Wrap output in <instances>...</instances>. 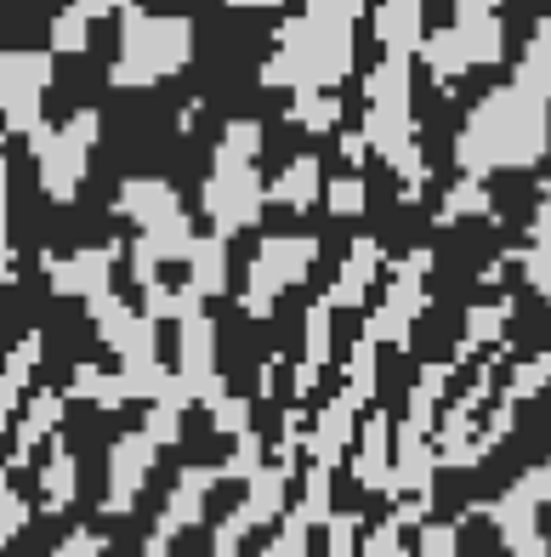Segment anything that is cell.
<instances>
[{
  "label": "cell",
  "instance_id": "obj_1",
  "mask_svg": "<svg viewBox=\"0 0 551 557\" xmlns=\"http://www.w3.org/2000/svg\"><path fill=\"white\" fill-rule=\"evenodd\" d=\"M546 148H551V103L535 86L506 81L472 103L461 137H455V165L466 176L529 171L546 160Z\"/></svg>",
  "mask_w": 551,
  "mask_h": 557
},
{
  "label": "cell",
  "instance_id": "obj_2",
  "mask_svg": "<svg viewBox=\"0 0 551 557\" xmlns=\"http://www.w3.org/2000/svg\"><path fill=\"white\" fill-rule=\"evenodd\" d=\"M415 58H398V52H381L364 74V143L375 160H387L404 183V199H421L433 183L427 171V154L415 143Z\"/></svg>",
  "mask_w": 551,
  "mask_h": 557
},
{
  "label": "cell",
  "instance_id": "obj_3",
  "mask_svg": "<svg viewBox=\"0 0 551 557\" xmlns=\"http://www.w3.org/2000/svg\"><path fill=\"white\" fill-rule=\"evenodd\" d=\"M359 63V35L347 17L330 12H296L273 29V52L262 63V86H285V91H302V86H324L336 91Z\"/></svg>",
  "mask_w": 551,
  "mask_h": 557
},
{
  "label": "cell",
  "instance_id": "obj_4",
  "mask_svg": "<svg viewBox=\"0 0 551 557\" xmlns=\"http://www.w3.org/2000/svg\"><path fill=\"white\" fill-rule=\"evenodd\" d=\"M262 120H228L216 137V154L199 188V211L211 216V234L239 239L262 222L267 211V183H262Z\"/></svg>",
  "mask_w": 551,
  "mask_h": 557
},
{
  "label": "cell",
  "instance_id": "obj_5",
  "mask_svg": "<svg viewBox=\"0 0 551 557\" xmlns=\"http://www.w3.org/2000/svg\"><path fill=\"white\" fill-rule=\"evenodd\" d=\"M188 58H193V17L120 7V52L109 63V86L114 91L160 86L177 69H188Z\"/></svg>",
  "mask_w": 551,
  "mask_h": 557
},
{
  "label": "cell",
  "instance_id": "obj_6",
  "mask_svg": "<svg viewBox=\"0 0 551 557\" xmlns=\"http://www.w3.org/2000/svg\"><path fill=\"white\" fill-rule=\"evenodd\" d=\"M415 58L427 63L433 81H466L478 69H494L506 58V23H500V7H455V17L443 29H427L415 46Z\"/></svg>",
  "mask_w": 551,
  "mask_h": 557
},
{
  "label": "cell",
  "instance_id": "obj_7",
  "mask_svg": "<svg viewBox=\"0 0 551 557\" xmlns=\"http://www.w3.org/2000/svg\"><path fill=\"white\" fill-rule=\"evenodd\" d=\"M97 137H103V114H97V109H74L63 125H46V120H40L35 132H29L35 176H40V194L52 199V206H68V199H80Z\"/></svg>",
  "mask_w": 551,
  "mask_h": 557
},
{
  "label": "cell",
  "instance_id": "obj_8",
  "mask_svg": "<svg viewBox=\"0 0 551 557\" xmlns=\"http://www.w3.org/2000/svg\"><path fill=\"white\" fill-rule=\"evenodd\" d=\"M318 262V239L313 234H279V239H262V250L250 257L245 268V290H239V313L245 319H267L279 308V296L296 290Z\"/></svg>",
  "mask_w": 551,
  "mask_h": 557
},
{
  "label": "cell",
  "instance_id": "obj_9",
  "mask_svg": "<svg viewBox=\"0 0 551 557\" xmlns=\"http://www.w3.org/2000/svg\"><path fill=\"white\" fill-rule=\"evenodd\" d=\"M427 273H433V250L427 245H415L410 257L387 262V296H381V308L364 319V331L381 347H410L415 319L427 313V301H433L427 296Z\"/></svg>",
  "mask_w": 551,
  "mask_h": 557
},
{
  "label": "cell",
  "instance_id": "obj_10",
  "mask_svg": "<svg viewBox=\"0 0 551 557\" xmlns=\"http://www.w3.org/2000/svg\"><path fill=\"white\" fill-rule=\"evenodd\" d=\"M58 52H0V125L29 137L46 120V91H52Z\"/></svg>",
  "mask_w": 551,
  "mask_h": 557
},
{
  "label": "cell",
  "instance_id": "obj_11",
  "mask_svg": "<svg viewBox=\"0 0 551 557\" xmlns=\"http://www.w3.org/2000/svg\"><path fill=\"white\" fill-rule=\"evenodd\" d=\"M216 484H222V467H183L177 484H171V495H165V506H160V523L148 529L142 552L148 557H165L171 546L188 535V529L205 523V500H211Z\"/></svg>",
  "mask_w": 551,
  "mask_h": 557
},
{
  "label": "cell",
  "instance_id": "obj_12",
  "mask_svg": "<svg viewBox=\"0 0 551 557\" xmlns=\"http://www.w3.org/2000/svg\"><path fill=\"white\" fill-rule=\"evenodd\" d=\"M154 461H160V444L132 426V433H120L109 444V478H103V506L97 512L103 518H132L137 495L148 490V478H154Z\"/></svg>",
  "mask_w": 551,
  "mask_h": 557
},
{
  "label": "cell",
  "instance_id": "obj_13",
  "mask_svg": "<svg viewBox=\"0 0 551 557\" xmlns=\"http://www.w3.org/2000/svg\"><path fill=\"white\" fill-rule=\"evenodd\" d=\"M86 313H91L97 336H103V347L114 352L120 364H125V359H154V352H160V342H154L160 324L148 319L142 308H125V301L114 296V285L97 290V296H86Z\"/></svg>",
  "mask_w": 551,
  "mask_h": 557
},
{
  "label": "cell",
  "instance_id": "obj_14",
  "mask_svg": "<svg viewBox=\"0 0 551 557\" xmlns=\"http://www.w3.org/2000/svg\"><path fill=\"white\" fill-rule=\"evenodd\" d=\"M177 375L193 393V404H216L228 393V382H222V370H216V324H211L205 308L177 319Z\"/></svg>",
  "mask_w": 551,
  "mask_h": 557
},
{
  "label": "cell",
  "instance_id": "obj_15",
  "mask_svg": "<svg viewBox=\"0 0 551 557\" xmlns=\"http://www.w3.org/2000/svg\"><path fill=\"white\" fill-rule=\"evenodd\" d=\"M478 512L494 523V535H500V546H506V552H517V557H546L551 552L546 529H540V500L523 490V484L500 490L489 506H478Z\"/></svg>",
  "mask_w": 551,
  "mask_h": 557
},
{
  "label": "cell",
  "instance_id": "obj_16",
  "mask_svg": "<svg viewBox=\"0 0 551 557\" xmlns=\"http://www.w3.org/2000/svg\"><path fill=\"white\" fill-rule=\"evenodd\" d=\"M120 239L109 245H80L68 250V257H46V285H52V296H97L114 285V262H120Z\"/></svg>",
  "mask_w": 551,
  "mask_h": 557
},
{
  "label": "cell",
  "instance_id": "obj_17",
  "mask_svg": "<svg viewBox=\"0 0 551 557\" xmlns=\"http://www.w3.org/2000/svg\"><path fill=\"white\" fill-rule=\"evenodd\" d=\"M478 410L466 398L455 404H438V426H433V444H438V467H455V472H478L489 461L484 433H478Z\"/></svg>",
  "mask_w": 551,
  "mask_h": 557
},
{
  "label": "cell",
  "instance_id": "obj_18",
  "mask_svg": "<svg viewBox=\"0 0 551 557\" xmlns=\"http://www.w3.org/2000/svg\"><path fill=\"white\" fill-rule=\"evenodd\" d=\"M63 410H68V393H52V387H40L29 404H23V416H17V438H12V455L0 461V472H29L35 449L58 438Z\"/></svg>",
  "mask_w": 551,
  "mask_h": 557
},
{
  "label": "cell",
  "instance_id": "obj_19",
  "mask_svg": "<svg viewBox=\"0 0 551 557\" xmlns=\"http://www.w3.org/2000/svg\"><path fill=\"white\" fill-rule=\"evenodd\" d=\"M353 433H359V404L347 398V393H336L324 410L313 416V426L302 433V449H308V461L313 467H341L347 461V449H353Z\"/></svg>",
  "mask_w": 551,
  "mask_h": 557
},
{
  "label": "cell",
  "instance_id": "obj_20",
  "mask_svg": "<svg viewBox=\"0 0 551 557\" xmlns=\"http://www.w3.org/2000/svg\"><path fill=\"white\" fill-rule=\"evenodd\" d=\"M290 478H296V455H273V461H262L256 472L245 478V500H239V512H245V523H250V535H256L262 523H279Z\"/></svg>",
  "mask_w": 551,
  "mask_h": 557
},
{
  "label": "cell",
  "instance_id": "obj_21",
  "mask_svg": "<svg viewBox=\"0 0 551 557\" xmlns=\"http://www.w3.org/2000/svg\"><path fill=\"white\" fill-rule=\"evenodd\" d=\"M387 273V245L381 239H353V250H347V262L336 273V285L324 290V301H330L336 313L347 308H364V296L375 290V278Z\"/></svg>",
  "mask_w": 551,
  "mask_h": 557
},
{
  "label": "cell",
  "instance_id": "obj_22",
  "mask_svg": "<svg viewBox=\"0 0 551 557\" xmlns=\"http://www.w3.org/2000/svg\"><path fill=\"white\" fill-rule=\"evenodd\" d=\"M359 449H353V478H359V490L370 495H392V421L375 410L359 421Z\"/></svg>",
  "mask_w": 551,
  "mask_h": 557
},
{
  "label": "cell",
  "instance_id": "obj_23",
  "mask_svg": "<svg viewBox=\"0 0 551 557\" xmlns=\"http://www.w3.org/2000/svg\"><path fill=\"white\" fill-rule=\"evenodd\" d=\"M114 211L132 227H148V222H165V216L188 211V206H183V194L171 188L165 176H125L120 194H114Z\"/></svg>",
  "mask_w": 551,
  "mask_h": 557
},
{
  "label": "cell",
  "instance_id": "obj_24",
  "mask_svg": "<svg viewBox=\"0 0 551 557\" xmlns=\"http://www.w3.org/2000/svg\"><path fill=\"white\" fill-rule=\"evenodd\" d=\"M506 324H512V296L472 301L466 324H461V342H455V364L484 359V352H506Z\"/></svg>",
  "mask_w": 551,
  "mask_h": 557
},
{
  "label": "cell",
  "instance_id": "obj_25",
  "mask_svg": "<svg viewBox=\"0 0 551 557\" xmlns=\"http://www.w3.org/2000/svg\"><path fill=\"white\" fill-rule=\"evenodd\" d=\"M421 35H427V0H381L375 7V40H381V52L415 58Z\"/></svg>",
  "mask_w": 551,
  "mask_h": 557
},
{
  "label": "cell",
  "instance_id": "obj_26",
  "mask_svg": "<svg viewBox=\"0 0 551 557\" xmlns=\"http://www.w3.org/2000/svg\"><path fill=\"white\" fill-rule=\"evenodd\" d=\"M318 188H324V165H318V154H296V160L267 183V206L313 211V206H318Z\"/></svg>",
  "mask_w": 551,
  "mask_h": 557
},
{
  "label": "cell",
  "instance_id": "obj_27",
  "mask_svg": "<svg viewBox=\"0 0 551 557\" xmlns=\"http://www.w3.org/2000/svg\"><path fill=\"white\" fill-rule=\"evenodd\" d=\"M183 268H188V285H193L199 296H222V290H228V278H234V268H228V239H222V234L199 239V234H193Z\"/></svg>",
  "mask_w": 551,
  "mask_h": 557
},
{
  "label": "cell",
  "instance_id": "obj_28",
  "mask_svg": "<svg viewBox=\"0 0 551 557\" xmlns=\"http://www.w3.org/2000/svg\"><path fill=\"white\" fill-rule=\"evenodd\" d=\"M74 495H80V461H74V449L63 438H52V455H46V467H40V506L46 512H68Z\"/></svg>",
  "mask_w": 551,
  "mask_h": 557
},
{
  "label": "cell",
  "instance_id": "obj_29",
  "mask_svg": "<svg viewBox=\"0 0 551 557\" xmlns=\"http://www.w3.org/2000/svg\"><path fill=\"white\" fill-rule=\"evenodd\" d=\"M63 393L97 404L103 416H114L120 404H132V393H125V375H120V370H97V364H74V375H68Z\"/></svg>",
  "mask_w": 551,
  "mask_h": 557
},
{
  "label": "cell",
  "instance_id": "obj_30",
  "mask_svg": "<svg viewBox=\"0 0 551 557\" xmlns=\"http://www.w3.org/2000/svg\"><path fill=\"white\" fill-rule=\"evenodd\" d=\"M137 250H148L160 268L165 262H183L188 257V245H193V222H188V211H177V216H165V222H148V227H137V239H132Z\"/></svg>",
  "mask_w": 551,
  "mask_h": 557
},
{
  "label": "cell",
  "instance_id": "obj_31",
  "mask_svg": "<svg viewBox=\"0 0 551 557\" xmlns=\"http://www.w3.org/2000/svg\"><path fill=\"white\" fill-rule=\"evenodd\" d=\"M290 120L302 125V132H313V137H330L336 125H341V103H336V91H324V86H302V91H290Z\"/></svg>",
  "mask_w": 551,
  "mask_h": 557
},
{
  "label": "cell",
  "instance_id": "obj_32",
  "mask_svg": "<svg viewBox=\"0 0 551 557\" xmlns=\"http://www.w3.org/2000/svg\"><path fill=\"white\" fill-rule=\"evenodd\" d=\"M466 216H494V199H489V176H466L461 171V183H449L443 194V206H438V222H466Z\"/></svg>",
  "mask_w": 551,
  "mask_h": 557
},
{
  "label": "cell",
  "instance_id": "obj_33",
  "mask_svg": "<svg viewBox=\"0 0 551 557\" xmlns=\"http://www.w3.org/2000/svg\"><path fill=\"white\" fill-rule=\"evenodd\" d=\"M205 308V296H199L193 285H142V313L154 319V324H177V319H188V313H199Z\"/></svg>",
  "mask_w": 551,
  "mask_h": 557
},
{
  "label": "cell",
  "instance_id": "obj_34",
  "mask_svg": "<svg viewBox=\"0 0 551 557\" xmlns=\"http://www.w3.org/2000/svg\"><path fill=\"white\" fill-rule=\"evenodd\" d=\"M517 81H523V86H535L546 103H551V17L535 23L529 46H523V58H517Z\"/></svg>",
  "mask_w": 551,
  "mask_h": 557
},
{
  "label": "cell",
  "instance_id": "obj_35",
  "mask_svg": "<svg viewBox=\"0 0 551 557\" xmlns=\"http://www.w3.org/2000/svg\"><path fill=\"white\" fill-rule=\"evenodd\" d=\"M375 352H381V342H375L370 331H359V342H353V352H347V398L359 404H375Z\"/></svg>",
  "mask_w": 551,
  "mask_h": 557
},
{
  "label": "cell",
  "instance_id": "obj_36",
  "mask_svg": "<svg viewBox=\"0 0 551 557\" xmlns=\"http://www.w3.org/2000/svg\"><path fill=\"white\" fill-rule=\"evenodd\" d=\"M91 46V12L74 0V7H63L58 17H52V52L58 58H80Z\"/></svg>",
  "mask_w": 551,
  "mask_h": 557
},
{
  "label": "cell",
  "instance_id": "obj_37",
  "mask_svg": "<svg viewBox=\"0 0 551 557\" xmlns=\"http://www.w3.org/2000/svg\"><path fill=\"white\" fill-rule=\"evenodd\" d=\"M546 387H551V352H535V359L512 364V375H506V387H500V398L529 404V398H540Z\"/></svg>",
  "mask_w": 551,
  "mask_h": 557
},
{
  "label": "cell",
  "instance_id": "obj_38",
  "mask_svg": "<svg viewBox=\"0 0 551 557\" xmlns=\"http://www.w3.org/2000/svg\"><path fill=\"white\" fill-rule=\"evenodd\" d=\"M330 324H336V308H330V301H313V308H308V319H302V359L308 364H330Z\"/></svg>",
  "mask_w": 551,
  "mask_h": 557
},
{
  "label": "cell",
  "instance_id": "obj_39",
  "mask_svg": "<svg viewBox=\"0 0 551 557\" xmlns=\"http://www.w3.org/2000/svg\"><path fill=\"white\" fill-rule=\"evenodd\" d=\"M228 444H234V449H228V461H222V484H245V478L267 461V444H262L256 426H245V433L228 438Z\"/></svg>",
  "mask_w": 551,
  "mask_h": 557
},
{
  "label": "cell",
  "instance_id": "obj_40",
  "mask_svg": "<svg viewBox=\"0 0 551 557\" xmlns=\"http://www.w3.org/2000/svg\"><path fill=\"white\" fill-rule=\"evenodd\" d=\"M364 199H370V188H364V176H359V171L330 176V183L318 188V206L330 211V216H359V211H364Z\"/></svg>",
  "mask_w": 551,
  "mask_h": 557
},
{
  "label": "cell",
  "instance_id": "obj_41",
  "mask_svg": "<svg viewBox=\"0 0 551 557\" xmlns=\"http://www.w3.org/2000/svg\"><path fill=\"white\" fill-rule=\"evenodd\" d=\"M205 410H211V426H216L222 438H239L245 426H250V416H256V398H245V393L228 387L216 404H205Z\"/></svg>",
  "mask_w": 551,
  "mask_h": 557
},
{
  "label": "cell",
  "instance_id": "obj_42",
  "mask_svg": "<svg viewBox=\"0 0 551 557\" xmlns=\"http://www.w3.org/2000/svg\"><path fill=\"white\" fill-rule=\"evenodd\" d=\"M296 506H302V518L318 529L324 518H330L336 512V506H330V467H313L308 461V478H302V500H296Z\"/></svg>",
  "mask_w": 551,
  "mask_h": 557
},
{
  "label": "cell",
  "instance_id": "obj_43",
  "mask_svg": "<svg viewBox=\"0 0 551 557\" xmlns=\"http://www.w3.org/2000/svg\"><path fill=\"white\" fill-rule=\"evenodd\" d=\"M313 546V523L302 518V506H290V512H279V535L267 541L273 557H302Z\"/></svg>",
  "mask_w": 551,
  "mask_h": 557
},
{
  "label": "cell",
  "instance_id": "obj_44",
  "mask_svg": "<svg viewBox=\"0 0 551 557\" xmlns=\"http://www.w3.org/2000/svg\"><path fill=\"white\" fill-rule=\"evenodd\" d=\"M410 535H415V552H421V557H455V552H461V523H433V518H421Z\"/></svg>",
  "mask_w": 551,
  "mask_h": 557
},
{
  "label": "cell",
  "instance_id": "obj_45",
  "mask_svg": "<svg viewBox=\"0 0 551 557\" xmlns=\"http://www.w3.org/2000/svg\"><path fill=\"white\" fill-rule=\"evenodd\" d=\"M506 262H517V268H523V285H529L535 296H546V301H551V250L523 245V250H506Z\"/></svg>",
  "mask_w": 551,
  "mask_h": 557
},
{
  "label": "cell",
  "instance_id": "obj_46",
  "mask_svg": "<svg viewBox=\"0 0 551 557\" xmlns=\"http://www.w3.org/2000/svg\"><path fill=\"white\" fill-rule=\"evenodd\" d=\"M359 512H330L318 529H324V552H336V557H353L359 552Z\"/></svg>",
  "mask_w": 551,
  "mask_h": 557
},
{
  "label": "cell",
  "instance_id": "obj_47",
  "mask_svg": "<svg viewBox=\"0 0 551 557\" xmlns=\"http://www.w3.org/2000/svg\"><path fill=\"white\" fill-rule=\"evenodd\" d=\"M359 552H364V557H404L410 541H404V529H398L392 518H381L370 535H359Z\"/></svg>",
  "mask_w": 551,
  "mask_h": 557
},
{
  "label": "cell",
  "instance_id": "obj_48",
  "mask_svg": "<svg viewBox=\"0 0 551 557\" xmlns=\"http://www.w3.org/2000/svg\"><path fill=\"white\" fill-rule=\"evenodd\" d=\"M0 529H7L12 541L23 535V529H29V500L12 490V472H0Z\"/></svg>",
  "mask_w": 551,
  "mask_h": 557
},
{
  "label": "cell",
  "instance_id": "obj_49",
  "mask_svg": "<svg viewBox=\"0 0 551 557\" xmlns=\"http://www.w3.org/2000/svg\"><path fill=\"white\" fill-rule=\"evenodd\" d=\"M478 433H484V449L494 455L500 444H506V438L517 433V404H512V398H500V404H494V410L484 416V426H478Z\"/></svg>",
  "mask_w": 551,
  "mask_h": 557
},
{
  "label": "cell",
  "instance_id": "obj_50",
  "mask_svg": "<svg viewBox=\"0 0 551 557\" xmlns=\"http://www.w3.org/2000/svg\"><path fill=\"white\" fill-rule=\"evenodd\" d=\"M97 552H109V541L97 535V529H68L58 541V557H97Z\"/></svg>",
  "mask_w": 551,
  "mask_h": 557
},
{
  "label": "cell",
  "instance_id": "obj_51",
  "mask_svg": "<svg viewBox=\"0 0 551 557\" xmlns=\"http://www.w3.org/2000/svg\"><path fill=\"white\" fill-rule=\"evenodd\" d=\"M529 245L551 250V183H546V194H540V206H535V222H529Z\"/></svg>",
  "mask_w": 551,
  "mask_h": 557
},
{
  "label": "cell",
  "instance_id": "obj_52",
  "mask_svg": "<svg viewBox=\"0 0 551 557\" xmlns=\"http://www.w3.org/2000/svg\"><path fill=\"white\" fill-rule=\"evenodd\" d=\"M17 273V262H12V216H7V194H0V285Z\"/></svg>",
  "mask_w": 551,
  "mask_h": 557
},
{
  "label": "cell",
  "instance_id": "obj_53",
  "mask_svg": "<svg viewBox=\"0 0 551 557\" xmlns=\"http://www.w3.org/2000/svg\"><path fill=\"white\" fill-rule=\"evenodd\" d=\"M517 484H523V490H529V495H535L540 506H551V461H540V467H529V472H523V478H517Z\"/></svg>",
  "mask_w": 551,
  "mask_h": 557
},
{
  "label": "cell",
  "instance_id": "obj_54",
  "mask_svg": "<svg viewBox=\"0 0 551 557\" xmlns=\"http://www.w3.org/2000/svg\"><path fill=\"white\" fill-rule=\"evenodd\" d=\"M364 7L370 0H308V12H330V17H347V23H359Z\"/></svg>",
  "mask_w": 551,
  "mask_h": 557
},
{
  "label": "cell",
  "instance_id": "obj_55",
  "mask_svg": "<svg viewBox=\"0 0 551 557\" xmlns=\"http://www.w3.org/2000/svg\"><path fill=\"white\" fill-rule=\"evenodd\" d=\"M318 375H324V370L302 359V364H296V375H290V382H296L290 393H296V398H313V387H318Z\"/></svg>",
  "mask_w": 551,
  "mask_h": 557
},
{
  "label": "cell",
  "instance_id": "obj_56",
  "mask_svg": "<svg viewBox=\"0 0 551 557\" xmlns=\"http://www.w3.org/2000/svg\"><path fill=\"white\" fill-rule=\"evenodd\" d=\"M17 398H23V387H12L7 375H0V438H7V421H12V410H17Z\"/></svg>",
  "mask_w": 551,
  "mask_h": 557
},
{
  "label": "cell",
  "instance_id": "obj_57",
  "mask_svg": "<svg viewBox=\"0 0 551 557\" xmlns=\"http://www.w3.org/2000/svg\"><path fill=\"white\" fill-rule=\"evenodd\" d=\"M364 154H370V143H364V132H347V137H341V160H353V165H364Z\"/></svg>",
  "mask_w": 551,
  "mask_h": 557
},
{
  "label": "cell",
  "instance_id": "obj_58",
  "mask_svg": "<svg viewBox=\"0 0 551 557\" xmlns=\"http://www.w3.org/2000/svg\"><path fill=\"white\" fill-rule=\"evenodd\" d=\"M80 7H86L91 23H97V17H120V7H132V0H80Z\"/></svg>",
  "mask_w": 551,
  "mask_h": 557
},
{
  "label": "cell",
  "instance_id": "obj_59",
  "mask_svg": "<svg viewBox=\"0 0 551 557\" xmlns=\"http://www.w3.org/2000/svg\"><path fill=\"white\" fill-rule=\"evenodd\" d=\"M222 7H234V12H273V7H285V0H222Z\"/></svg>",
  "mask_w": 551,
  "mask_h": 557
},
{
  "label": "cell",
  "instance_id": "obj_60",
  "mask_svg": "<svg viewBox=\"0 0 551 557\" xmlns=\"http://www.w3.org/2000/svg\"><path fill=\"white\" fill-rule=\"evenodd\" d=\"M273 375H279V359H267V364H262V375H256V393H262V398L273 393Z\"/></svg>",
  "mask_w": 551,
  "mask_h": 557
},
{
  "label": "cell",
  "instance_id": "obj_61",
  "mask_svg": "<svg viewBox=\"0 0 551 557\" xmlns=\"http://www.w3.org/2000/svg\"><path fill=\"white\" fill-rule=\"evenodd\" d=\"M7 171H12V165H7V148H0V194H7Z\"/></svg>",
  "mask_w": 551,
  "mask_h": 557
},
{
  "label": "cell",
  "instance_id": "obj_62",
  "mask_svg": "<svg viewBox=\"0 0 551 557\" xmlns=\"http://www.w3.org/2000/svg\"><path fill=\"white\" fill-rule=\"evenodd\" d=\"M455 7H500V0H455Z\"/></svg>",
  "mask_w": 551,
  "mask_h": 557
},
{
  "label": "cell",
  "instance_id": "obj_63",
  "mask_svg": "<svg viewBox=\"0 0 551 557\" xmlns=\"http://www.w3.org/2000/svg\"><path fill=\"white\" fill-rule=\"evenodd\" d=\"M7 546H12V535H7V529H0V552H7Z\"/></svg>",
  "mask_w": 551,
  "mask_h": 557
}]
</instances>
